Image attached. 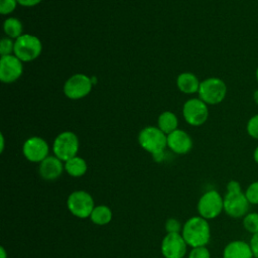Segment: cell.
Returning a JSON list of instances; mask_svg holds the SVG:
<instances>
[{"label":"cell","instance_id":"obj_4","mask_svg":"<svg viewBox=\"0 0 258 258\" xmlns=\"http://www.w3.org/2000/svg\"><path fill=\"white\" fill-rule=\"evenodd\" d=\"M41 50L42 43L35 35L23 33L14 41V54L22 62L34 60L40 55Z\"/></svg>","mask_w":258,"mask_h":258},{"label":"cell","instance_id":"obj_25","mask_svg":"<svg viewBox=\"0 0 258 258\" xmlns=\"http://www.w3.org/2000/svg\"><path fill=\"white\" fill-rule=\"evenodd\" d=\"M246 130L250 137L258 140V114H255L248 120Z\"/></svg>","mask_w":258,"mask_h":258},{"label":"cell","instance_id":"obj_23","mask_svg":"<svg viewBox=\"0 0 258 258\" xmlns=\"http://www.w3.org/2000/svg\"><path fill=\"white\" fill-rule=\"evenodd\" d=\"M245 196L250 205H258V180L253 181L248 185Z\"/></svg>","mask_w":258,"mask_h":258},{"label":"cell","instance_id":"obj_6","mask_svg":"<svg viewBox=\"0 0 258 258\" xmlns=\"http://www.w3.org/2000/svg\"><path fill=\"white\" fill-rule=\"evenodd\" d=\"M79 147L80 142L78 136L72 131H63L54 138L52 151L57 158L66 162L67 160L77 156Z\"/></svg>","mask_w":258,"mask_h":258},{"label":"cell","instance_id":"obj_28","mask_svg":"<svg viewBox=\"0 0 258 258\" xmlns=\"http://www.w3.org/2000/svg\"><path fill=\"white\" fill-rule=\"evenodd\" d=\"M182 225L179 221L174 218H169L165 222V231L166 233H181Z\"/></svg>","mask_w":258,"mask_h":258},{"label":"cell","instance_id":"obj_9","mask_svg":"<svg viewBox=\"0 0 258 258\" xmlns=\"http://www.w3.org/2000/svg\"><path fill=\"white\" fill-rule=\"evenodd\" d=\"M182 116L189 125L201 126L208 120V105L200 98L189 99L183 104Z\"/></svg>","mask_w":258,"mask_h":258},{"label":"cell","instance_id":"obj_20","mask_svg":"<svg viewBox=\"0 0 258 258\" xmlns=\"http://www.w3.org/2000/svg\"><path fill=\"white\" fill-rule=\"evenodd\" d=\"M113 213L112 210L105 205L95 206L94 210L91 213V221L98 226H105L112 221Z\"/></svg>","mask_w":258,"mask_h":258},{"label":"cell","instance_id":"obj_10","mask_svg":"<svg viewBox=\"0 0 258 258\" xmlns=\"http://www.w3.org/2000/svg\"><path fill=\"white\" fill-rule=\"evenodd\" d=\"M187 246L181 233H166L161 241L160 250L164 258H183Z\"/></svg>","mask_w":258,"mask_h":258},{"label":"cell","instance_id":"obj_36","mask_svg":"<svg viewBox=\"0 0 258 258\" xmlns=\"http://www.w3.org/2000/svg\"><path fill=\"white\" fill-rule=\"evenodd\" d=\"M256 80H257V83H258V68L256 69Z\"/></svg>","mask_w":258,"mask_h":258},{"label":"cell","instance_id":"obj_16","mask_svg":"<svg viewBox=\"0 0 258 258\" xmlns=\"http://www.w3.org/2000/svg\"><path fill=\"white\" fill-rule=\"evenodd\" d=\"M223 258H254V256L249 243L243 240H234L225 246Z\"/></svg>","mask_w":258,"mask_h":258},{"label":"cell","instance_id":"obj_11","mask_svg":"<svg viewBox=\"0 0 258 258\" xmlns=\"http://www.w3.org/2000/svg\"><path fill=\"white\" fill-rule=\"evenodd\" d=\"M250 203L248 202L245 192L227 191L224 197V212L231 218H243L248 214Z\"/></svg>","mask_w":258,"mask_h":258},{"label":"cell","instance_id":"obj_22","mask_svg":"<svg viewBox=\"0 0 258 258\" xmlns=\"http://www.w3.org/2000/svg\"><path fill=\"white\" fill-rule=\"evenodd\" d=\"M244 229L252 235L258 233V213H248L243 217Z\"/></svg>","mask_w":258,"mask_h":258},{"label":"cell","instance_id":"obj_24","mask_svg":"<svg viewBox=\"0 0 258 258\" xmlns=\"http://www.w3.org/2000/svg\"><path fill=\"white\" fill-rule=\"evenodd\" d=\"M0 54L1 56L14 54V41L12 38L3 37L0 41Z\"/></svg>","mask_w":258,"mask_h":258},{"label":"cell","instance_id":"obj_12","mask_svg":"<svg viewBox=\"0 0 258 258\" xmlns=\"http://www.w3.org/2000/svg\"><path fill=\"white\" fill-rule=\"evenodd\" d=\"M49 146L47 142L38 136H32L25 140L22 146V153L24 157L34 163H40L48 156Z\"/></svg>","mask_w":258,"mask_h":258},{"label":"cell","instance_id":"obj_13","mask_svg":"<svg viewBox=\"0 0 258 258\" xmlns=\"http://www.w3.org/2000/svg\"><path fill=\"white\" fill-rule=\"evenodd\" d=\"M23 73V62L15 55L9 54L0 58V80L5 84L17 81Z\"/></svg>","mask_w":258,"mask_h":258},{"label":"cell","instance_id":"obj_19","mask_svg":"<svg viewBox=\"0 0 258 258\" xmlns=\"http://www.w3.org/2000/svg\"><path fill=\"white\" fill-rule=\"evenodd\" d=\"M178 119L176 115L170 111H165L158 116L157 127L166 135L177 129Z\"/></svg>","mask_w":258,"mask_h":258},{"label":"cell","instance_id":"obj_32","mask_svg":"<svg viewBox=\"0 0 258 258\" xmlns=\"http://www.w3.org/2000/svg\"><path fill=\"white\" fill-rule=\"evenodd\" d=\"M0 253H1L0 258H8V254H7L4 247H0Z\"/></svg>","mask_w":258,"mask_h":258},{"label":"cell","instance_id":"obj_26","mask_svg":"<svg viewBox=\"0 0 258 258\" xmlns=\"http://www.w3.org/2000/svg\"><path fill=\"white\" fill-rule=\"evenodd\" d=\"M17 5V0H0V13L2 15H8L16 9Z\"/></svg>","mask_w":258,"mask_h":258},{"label":"cell","instance_id":"obj_7","mask_svg":"<svg viewBox=\"0 0 258 258\" xmlns=\"http://www.w3.org/2000/svg\"><path fill=\"white\" fill-rule=\"evenodd\" d=\"M67 207L70 213L80 219L90 218L95 208L94 199L86 190L79 189L71 192L67 200Z\"/></svg>","mask_w":258,"mask_h":258},{"label":"cell","instance_id":"obj_2","mask_svg":"<svg viewBox=\"0 0 258 258\" xmlns=\"http://www.w3.org/2000/svg\"><path fill=\"white\" fill-rule=\"evenodd\" d=\"M139 145L147 152L151 153L157 161L162 159L165 147H167V135L158 127L147 126L138 134Z\"/></svg>","mask_w":258,"mask_h":258},{"label":"cell","instance_id":"obj_31","mask_svg":"<svg viewBox=\"0 0 258 258\" xmlns=\"http://www.w3.org/2000/svg\"><path fill=\"white\" fill-rule=\"evenodd\" d=\"M42 0H17L18 4L24 7H33L37 4H39Z\"/></svg>","mask_w":258,"mask_h":258},{"label":"cell","instance_id":"obj_27","mask_svg":"<svg viewBox=\"0 0 258 258\" xmlns=\"http://www.w3.org/2000/svg\"><path fill=\"white\" fill-rule=\"evenodd\" d=\"M187 258H211V253L206 246L195 247L189 251Z\"/></svg>","mask_w":258,"mask_h":258},{"label":"cell","instance_id":"obj_29","mask_svg":"<svg viewBox=\"0 0 258 258\" xmlns=\"http://www.w3.org/2000/svg\"><path fill=\"white\" fill-rule=\"evenodd\" d=\"M249 245L252 250L254 258H258V233H255L252 235Z\"/></svg>","mask_w":258,"mask_h":258},{"label":"cell","instance_id":"obj_21","mask_svg":"<svg viewBox=\"0 0 258 258\" xmlns=\"http://www.w3.org/2000/svg\"><path fill=\"white\" fill-rule=\"evenodd\" d=\"M3 30L7 37L17 39L23 33V25L16 17H8L3 23Z\"/></svg>","mask_w":258,"mask_h":258},{"label":"cell","instance_id":"obj_3","mask_svg":"<svg viewBox=\"0 0 258 258\" xmlns=\"http://www.w3.org/2000/svg\"><path fill=\"white\" fill-rule=\"evenodd\" d=\"M199 98L207 105H217L224 101L227 95V86L219 78L212 77L201 82Z\"/></svg>","mask_w":258,"mask_h":258},{"label":"cell","instance_id":"obj_18","mask_svg":"<svg viewBox=\"0 0 258 258\" xmlns=\"http://www.w3.org/2000/svg\"><path fill=\"white\" fill-rule=\"evenodd\" d=\"M88 169V164L83 157L75 156L64 162V170L66 172L73 177H81L83 176Z\"/></svg>","mask_w":258,"mask_h":258},{"label":"cell","instance_id":"obj_33","mask_svg":"<svg viewBox=\"0 0 258 258\" xmlns=\"http://www.w3.org/2000/svg\"><path fill=\"white\" fill-rule=\"evenodd\" d=\"M253 158H254V161L258 164V146L255 148V150L253 152Z\"/></svg>","mask_w":258,"mask_h":258},{"label":"cell","instance_id":"obj_15","mask_svg":"<svg viewBox=\"0 0 258 258\" xmlns=\"http://www.w3.org/2000/svg\"><path fill=\"white\" fill-rule=\"evenodd\" d=\"M167 147L176 154H186L192 148V140L185 131L176 129L167 135Z\"/></svg>","mask_w":258,"mask_h":258},{"label":"cell","instance_id":"obj_1","mask_svg":"<svg viewBox=\"0 0 258 258\" xmlns=\"http://www.w3.org/2000/svg\"><path fill=\"white\" fill-rule=\"evenodd\" d=\"M181 235L191 248L206 246L211 239V228L208 220L201 216L190 217L182 225Z\"/></svg>","mask_w":258,"mask_h":258},{"label":"cell","instance_id":"obj_35","mask_svg":"<svg viewBox=\"0 0 258 258\" xmlns=\"http://www.w3.org/2000/svg\"><path fill=\"white\" fill-rule=\"evenodd\" d=\"M4 150V136L1 134V147H0V152H3Z\"/></svg>","mask_w":258,"mask_h":258},{"label":"cell","instance_id":"obj_5","mask_svg":"<svg viewBox=\"0 0 258 258\" xmlns=\"http://www.w3.org/2000/svg\"><path fill=\"white\" fill-rule=\"evenodd\" d=\"M197 210L202 218L213 220L224 211V198L215 189L208 190L199 199Z\"/></svg>","mask_w":258,"mask_h":258},{"label":"cell","instance_id":"obj_30","mask_svg":"<svg viewBox=\"0 0 258 258\" xmlns=\"http://www.w3.org/2000/svg\"><path fill=\"white\" fill-rule=\"evenodd\" d=\"M241 184L237 180H230L227 183V191L229 192H236V191H241Z\"/></svg>","mask_w":258,"mask_h":258},{"label":"cell","instance_id":"obj_14","mask_svg":"<svg viewBox=\"0 0 258 258\" xmlns=\"http://www.w3.org/2000/svg\"><path fill=\"white\" fill-rule=\"evenodd\" d=\"M64 170V163L55 155H48L38 166V172L41 178L45 180L57 179Z\"/></svg>","mask_w":258,"mask_h":258},{"label":"cell","instance_id":"obj_34","mask_svg":"<svg viewBox=\"0 0 258 258\" xmlns=\"http://www.w3.org/2000/svg\"><path fill=\"white\" fill-rule=\"evenodd\" d=\"M253 99H254V102L258 105V89L254 92V94H253Z\"/></svg>","mask_w":258,"mask_h":258},{"label":"cell","instance_id":"obj_8","mask_svg":"<svg viewBox=\"0 0 258 258\" xmlns=\"http://www.w3.org/2000/svg\"><path fill=\"white\" fill-rule=\"evenodd\" d=\"M92 78L85 74H75L63 85V93L71 100H79L88 96L93 88Z\"/></svg>","mask_w":258,"mask_h":258},{"label":"cell","instance_id":"obj_17","mask_svg":"<svg viewBox=\"0 0 258 258\" xmlns=\"http://www.w3.org/2000/svg\"><path fill=\"white\" fill-rule=\"evenodd\" d=\"M201 82L192 73H181L176 79V86L178 90L184 94H194L199 92Z\"/></svg>","mask_w":258,"mask_h":258}]
</instances>
